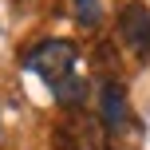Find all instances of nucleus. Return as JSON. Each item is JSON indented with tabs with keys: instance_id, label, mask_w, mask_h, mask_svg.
<instances>
[{
	"instance_id": "f257e3e1",
	"label": "nucleus",
	"mask_w": 150,
	"mask_h": 150,
	"mask_svg": "<svg viewBox=\"0 0 150 150\" xmlns=\"http://www.w3.org/2000/svg\"><path fill=\"white\" fill-rule=\"evenodd\" d=\"M75 63H79V47H75L71 40H44V44H36L24 55V67L36 71L40 79H47V87H55L59 79H67L75 71Z\"/></svg>"
},
{
	"instance_id": "f03ea898",
	"label": "nucleus",
	"mask_w": 150,
	"mask_h": 150,
	"mask_svg": "<svg viewBox=\"0 0 150 150\" xmlns=\"http://www.w3.org/2000/svg\"><path fill=\"white\" fill-rule=\"evenodd\" d=\"M119 40L127 44L130 55H138V59H150V12L146 4H127L119 12Z\"/></svg>"
},
{
	"instance_id": "7ed1b4c3",
	"label": "nucleus",
	"mask_w": 150,
	"mask_h": 150,
	"mask_svg": "<svg viewBox=\"0 0 150 150\" xmlns=\"http://www.w3.org/2000/svg\"><path fill=\"white\" fill-rule=\"evenodd\" d=\"M99 122H103V130H127L130 122V107H127V91H122V83L107 79L103 91H99Z\"/></svg>"
},
{
	"instance_id": "20e7f679",
	"label": "nucleus",
	"mask_w": 150,
	"mask_h": 150,
	"mask_svg": "<svg viewBox=\"0 0 150 150\" xmlns=\"http://www.w3.org/2000/svg\"><path fill=\"white\" fill-rule=\"evenodd\" d=\"M52 95H55V99H59V103H63V107H79V103H83V99H87V83H83V79H79V75H75V71H71V75H67V79H59V83H55V87H52Z\"/></svg>"
},
{
	"instance_id": "39448f33",
	"label": "nucleus",
	"mask_w": 150,
	"mask_h": 150,
	"mask_svg": "<svg viewBox=\"0 0 150 150\" xmlns=\"http://www.w3.org/2000/svg\"><path fill=\"white\" fill-rule=\"evenodd\" d=\"M75 20H79V28H99L103 24V0H75Z\"/></svg>"
}]
</instances>
